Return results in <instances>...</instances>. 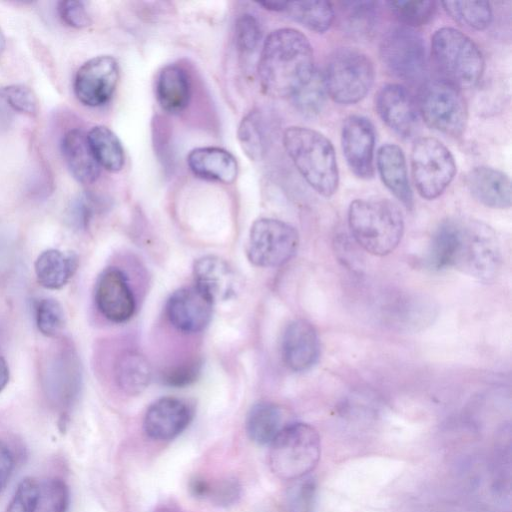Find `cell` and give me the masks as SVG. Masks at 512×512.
Masks as SVG:
<instances>
[{
	"label": "cell",
	"mask_w": 512,
	"mask_h": 512,
	"mask_svg": "<svg viewBox=\"0 0 512 512\" xmlns=\"http://www.w3.org/2000/svg\"><path fill=\"white\" fill-rule=\"evenodd\" d=\"M78 267L75 253L65 254L57 249H47L34 264L38 283L44 288L56 290L62 288L73 276Z\"/></svg>",
	"instance_id": "25"
},
{
	"label": "cell",
	"mask_w": 512,
	"mask_h": 512,
	"mask_svg": "<svg viewBox=\"0 0 512 512\" xmlns=\"http://www.w3.org/2000/svg\"><path fill=\"white\" fill-rule=\"evenodd\" d=\"M4 48H5V37L3 35V32L0 29V55L4 51Z\"/></svg>",
	"instance_id": "49"
},
{
	"label": "cell",
	"mask_w": 512,
	"mask_h": 512,
	"mask_svg": "<svg viewBox=\"0 0 512 512\" xmlns=\"http://www.w3.org/2000/svg\"><path fill=\"white\" fill-rule=\"evenodd\" d=\"M317 484L313 477L296 479L286 493L287 512H314Z\"/></svg>",
	"instance_id": "36"
},
{
	"label": "cell",
	"mask_w": 512,
	"mask_h": 512,
	"mask_svg": "<svg viewBox=\"0 0 512 512\" xmlns=\"http://www.w3.org/2000/svg\"><path fill=\"white\" fill-rule=\"evenodd\" d=\"M195 286L213 302L225 301L236 295L239 277L224 259L207 255L198 258L193 265Z\"/></svg>",
	"instance_id": "19"
},
{
	"label": "cell",
	"mask_w": 512,
	"mask_h": 512,
	"mask_svg": "<svg viewBox=\"0 0 512 512\" xmlns=\"http://www.w3.org/2000/svg\"><path fill=\"white\" fill-rule=\"evenodd\" d=\"M411 171L419 195L427 200L441 196L456 174L450 150L433 137L419 138L412 148Z\"/></svg>",
	"instance_id": "9"
},
{
	"label": "cell",
	"mask_w": 512,
	"mask_h": 512,
	"mask_svg": "<svg viewBox=\"0 0 512 512\" xmlns=\"http://www.w3.org/2000/svg\"><path fill=\"white\" fill-rule=\"evenodd\" d=\"M417 107L432 129L452 137L464 132L468 118L465 99L460 90L445 79H431L423 83Z\"/></svg>",
	"instance_id": "8"
},
{
	"label": "cell",
	"mask_w": 512,
	"mask_h": 512,
	"mask_svg": "<svg viewBox=\"0 0 512 512\" xmlns=\"http://www.w3.org/2000/svg\"><path fill=\"white\" fill-rule=\"evenodd\" d=\"M284 12L294 21L319 34L329 30L336 18L335 8L328 1L286 2Z\"/></svg>",
	"instance_id": "29"
},
{
	"label": "cell",
	"mask_w": 512,
	"mask_h": 512,
	"mask_svg": "<svg viewBox=\"0 0 512 512\" xmlns=\"http://www.w3.org/2000/svg\"><path fill=\"white\" fill-rule=\"evenodd\" d=\"M501 250L491 227L468 218H449L435 230L429 264L434 269L452 267L474 278L489 281L501 267Z\"/></svg>",
	"instance_id": "1"
},
{
	"label": "cell",
	"mask_w": 512,
	"mask_h": 512,
	"mask_svg": "<svg viewBox=\"0 0 512 512\" xmlns=\"http://www.w3.org/2000/svg\"><path fill=\"white\" fill-rule=\"evenodd\" d=\"M40 495V484L34 478H24L18 484L6 512H36Z\"/></svg>",
	"instance_id": "40"
},
{
	"label": "cell",
	"mask_w": 512,
	"mask_h": 512,
	"mask_svg": "<svg viewBox=\"0 0 512 512\" xmlns=\"http://www.w3.org/2000/svg\"><path fill=\"white\" fill-rule=\"evenodd\" d=\"M119 80V66L115 58L101 55L86 61L74 79V93L85 106L99 107L113 96Z\"/></svg>",
	"instance_id": "12"
},
{
	"label": "cell",
	"mask_w": 512,
	"mask_h": 512,
	"mask_svg": "<svg viewBox=\"0 0 512 512\" xmlns=\"http://www.w3.org/2000/svg\"><path fill=\"white\" fill-rule=\"evenodd\" d=\"M69 503L70 493L65 481L50 478L43 483L38 507L41 512H67Z\"/></svg>",
	"instance_id": "38"
},
{
	"label": "cell",
	"mask_w": 512,
	"mask_h": 512,
	"mask_svg": "<svg viewBox=\"0 0 512 512\" xmlns=\"http://www.w3.org/2000/svg\"><path fill=\"white\" fill-rule=\"evenodd\" d=\"M57 10L62 21L70 27L81 29L91 24V17L83 1H60Z\"/></svg>",
	"instance_id": "41"
},
{
	"label": "cell",
	"mask_w": 512,
	"mask_h": 512,
	"mask_svg": "<svg viewBox=\"0 0 512 512\" xmlns=\"http://www.w3.org/2000/svg\"><path fill=\"white\" fill-rule=\"evenodd\" d=\"M466 185L472 197L486 207L507 209L511 206V181L500 170L474 167L467 174Z\"/></svg>",
	"instance_id": "20"
},
{
	"label": "cell",
	"mask_w": 512,
	"mask_h": 512,
	"mask_svg": "<svg viewBox=\"0 0 512 512\" xmlns=\"http://www.w3.org/2000/svg\"><path fill=\"white\" fill-rule=\"evenodd\" d=\"M327 95L323 73L315 68L309 80L290 98L300 114L315 117L322 111Z\"/></svg>",
	"instance_id": "32"
},
{
	"label": "cell",
	"mask_w": 512,
	"mask_h": 512,
	"mask_svg": "<svg viewBox=\"0 0 512 512\" xmlns=\"http://www.w3.org/2000/svg\"><path fill=\"white\" fill-rule=\"evenodd\" d=\"M210 484L204 479L195 478L190 482V491L197 498L208 497Z\"/></svg>",
	"instance_id": "46"
},
{
	"label": "cell",
	"mask_w": 512,
	"mask_h": 512,
	"mask_svg": "<svg viewBox=\"0 0 512 512\" xmlns=\"http://www.w3.org/2000/svg\"><path fill=\"white\" fill-rule=\"evenodd\" d=\"M241 494V486L237 479L227 478L214 486L210 485L208 497L218 506L227 507L235 504Z\"/></svg>",
	"instance_id": "42"
},
{
	"label": "cell",
	"mask_w": 512,
	"mask_h": 512,
	"mask_svg": "<svg viewBox=\"0 0 512 512\" xmlns=\"http://www.w3.org/2000/svg\"><path fill=\"white\" fill-rule=\"evenodd\" d=\"M315 70L308 38L293 28H281L265 39L258 76L263 91L273 97H291Z\"/></svg>",
	"instance_id": "2"
},
{
	"label": "cell",
	"mask_w": 512,
	"mask_h": 512,
	"mask_svg": "<svg viewBox=\"0 0 512 512\" xmlns=\"http://www.w3.org/2000/svg\"><path fill=\"white\" fill-rule=\"evenodd\" d=\"M442 5L455 21L475 30L486 29L493 18L487 1H444Z\"/></svg>",
	"instance_id": "33"
},
{
	"label": "cell",
	"mask_w": 512,
	"mask_h": 512,
	"mask_svg": "<svg viewBox=\"0 0 512 512\" xmlns=\"http://www.w3.org/2000/svg\"><path fill=\"white\" fill-rule=\"evenodd\" d=\"M87 139L99 166L110 172H118L123 168L124 149L112 130L102 125L95 126L88 132Z\"/></svg>",
	"instance_id": "28"
},
{
	"label": "cell",
	"mask_w": 512,
	"mask_h": 512,
	"mask_svg": "<svg viewBox=\"0 0 512 512\" xmlns=\"http://www.w3.org/2000/svg\"><path fill=\"white\" fill-rule=\"evenodd\" d=\"M267 123L260 110L250 111L239 124L238 140L245 154L251 160L263 158L267 148Z\"/></svg>",
	"instance_id": "31"
},
{
	"label": "cell",
	"mask_w": 512,
	"mask_h": 512,
	"mask_svg": "<svg viewBox=\"0 0 512 512\" xmlns=\"http://www.w3.org/2000/svg\"><path fill=\"white\" fill-rule=\"evenodd\" d=\"M61 152L71 175L82 184H91L100 174L87 134L80 129H71L62 138Z\"/></svg>",
	"instance_id": "23"
},
{
	"label": "cell",
	"mask_w": 512,
	"mask_h": 512,
	"mask_svg": "<svg viewBox=\"0 0 512 512\" xmlns=\"http://www.w3.org/2000/svg\"><path fill=\"white\" fill-rule=\"evenodd\" d=\"M375 108L381 120L398 136L411 138L419 125V111L411 93L401 84L382 86L375 97Z\"/></svg>",
	"instance_id": "14"
},
{
	"label": "cell",
	"mask_w": 512,
	"mask_h": 512,
	"mask_svg": "<svg viewBox=\"0 0 512 512\" xmlns=\"http://www.w3.org/2000/svg\"><path fill=\"white\" fill-rule=\"evenodd\" d=\"M155 94L161 108L175 114L186 108L191 97V84L186 71L167 65L158 74Z\"/></svg>",
	"instance_id": "24"
},
{
	"label": "cell",
	"mask_w": 512,
	"mask_h": 512,
	"mask_svg": "<svg viewBox=\"0 0 512 512\" xmlns=\"http://www.w3.org/2000/svg\"><path fill=\"white\" fill-rule=\"evenodd\" d=\"M0 100L17 113L35 117L39 112V101L36 94L25 85L13 84L1 88Z\"/></svg>",
	"instance_id": "37"
},
{
	"label": "cell",
	"mask_w": 512,
	"mask_h": 512,
	"mask_svg": "<svg viewBox=\"0 0 512 512\" xmlns=\"http://www.w3.org/2000/svg\"><path fill=\"white\" fill-rule=\"evenodd\" d=\"M152 370L148 360L136 351H125L115 364L118 386L129 395L141 393L150 383Z\"/></svg>",
	"instance_id": "26"
},
{
	"label": "cell",
	"mask_w": 512,
	"mask_h": 512,
	"mask_svg": "<svg viewBox=\"0 0 512 512\" xmlns=\"http://www.w3.org/2000/svg\"><path fill=\"white\" fill-rule=\"evenodd\" d=\"M348 225L356 243L375 256L393 252L404 233L402 212L387 199H355L348 209Z\"/></svg>",
	"instance_id": "4"
},
{
	"label": "cell",
	"mask_w": 512,
	"mask_h": 512,
	"mask_svg": "<svg viewBox=\"0 0 512 512\" xmlns=\"http://www.w3.org/2000/svg\"><path fill=\"white\" fill-rule=\"evenodd\" d=\"M245 426L247 435L253 442L270 444L283 428L281 409L271 402H258L249 410Z\"/></svg>",
	"instance_id": "27"
},
{
	"label": "cell",
	"mask_w": 512,
	"mask_h": 512,
	"mask_svg": "<svg viewBox=\"0 0 512 512\" xmlns=\"http://www.w3.org/2000/svg\"><path fill=\"white\" fill-rule=\"evenodd\" d=\"M379 54L385 69L397 78L413 82L426 72L425 43L413 28L398 25L387 30L381 40Z\"/></svg>",
	"instance_id": "11"
},
{
	"label": "cell",
	"mask_w": 512,
	"mask_h": 512,
	"mask_svg": "<svg viewBox=\"0 0 512 512\" xmlns=\"http://www.w3.org/2000/svg\"><path fill=\"white\" fill-rule=\"evenodd\" d=\"M38 330L47 337H56L64 329L65 314L62 305L53 298L38 301L35 309Z\"/></svg>",
	"instance_id": "35"
},
{
	"label": "cell",
	"mask_w": 512,
	"mask_h": 512,
	"mask_svg": "<svg viewBox=\"0 0 512 512\" xmlns=\"http://www.w3.org/2000/svg\"><path fill=\"white\" fill-rule=\"evenodd\" d=\"M192 415V410L185 401L175 397L160 398L147 409L143 428L154 440H172L186 429Z\"/></svg>",
	"instance_id": "17"
},
{
	"label": "cell",
	"mask_w": 512,
	"mask_h": 512,
	"mask_svg": "<svg viewBox=\"0 0 512 512\" xmlns=\"http://www.w3.org/2000/svg\"><path fill=\"white\" fill-rule=\"evenodd\" d=\"M14 469V457L9 446L0 439V494L5 490Z\"/></svg>",
	"instance_id": "45"
},
{
	"label": "cell",
	"mask_w": 512,
	"mask_h": 512,
	"mask_svg": "<svg viewBox=\"0 0 512 512\" xmlns=\"http://www.w3.org/2000/svg\"><path fill=\"white\" fill-rule=\"evenodd\" d=\"M327 94L341 105L361 101L373 85L375 72L370 58L349 47L335 50L323 73Z\"/></svg>",
	"instance_id": "7"
},
{
	"label": "cell",
	"mask_w": 512,
	"mask_h": 512,
	"mask_svg": "<svg viewBox=\"0 0 512 512\" xmlns=\"http://www.w3.org/2000/svg\"><path fill=\"white\" fill-rule=\"evenodd\" d=\"M214 302L196 286L174 291L166 303L171 324L184 333H196L210 322Z\"/></svg>",
	"instance_id": "15"
},
{
	"label": "cell",
	"mask_w": 512,
	"mask_h": 512,
	"mask_svg": "<svg viewBox=\"0 0 512 512\" xmlns=\"http://www.w3.org/2000/svg\"><path fill=\"white\" fill-rule=\"evenodd\" d=\"M298 245L299 234L292 225L274 218H259L250 228L246 254L256 266L278 267L295 255Z\"/></svg>",
	"instance_id": "10"
},
{
	"label": "cell",
	"mask_w": 512,
	"mask_h": 512,
	"mask_svg": "<svg viewBox=\"0 0 512 512\" xmlns=\"http://www.w3.org/2000/svg\"><path fill=\"white\" fill-rule=\"evenodd\" d=\"M431 52L443 79L459 88H471L483 76L485 61L478 45L453 27H442L432 36Z\"/></svg>",
	"instance_id": "5"
},
{
	"label": "cell",
	"mask_w": 512,
	"mask_h": 512,
	"mask_svg": "<svg viewBox=\"0 0 512 512\" xmlns=\"http://www.w3.org/2000/svg\"><path fill=\"white\" fill-rule=\"evenodd\" d=\"M262 31L258 20L251 14L239 16L234 26V40L237 50L249 55L259 46Z\"/></svg>",
	"instance_id": "39"
},
{
	"label": "cell",
	"mask_w": 512,
	"mask_h": 512,
	"mask_svg": "<svg viewBox=\"0 0 512 512\" xmlns=\"http://www.w3.org/2000/svg\"><path fill=\"white\" fill-rule=\"evenodd\" d=\"M187 163L195 175L207 180L231 184L237 178V161L230 152L222 148L193 149L187 157Z\"/></svg>",
	"instance_id": "22"
},
{
	"label": "cell",
	"mask_w": 512,
	"mask_h": 512,
	"mask_svg": "<svg viewBox=\"0 0 512 512\" xmlns=\"http://www.w3.org/2000/svg\"><path fill=\"white\" fill-rule=\"evenodd\" d=\"M391 13L404 26L413 28L428 23L436 11V2L425 1H390L387 2Z\"/></svg>",
	"instance_id": "34"
},
{
	"label": "cell",
	"mask_w": 512,
	"mask_h": 512,
	"mask_svg": "<svg viewBox=\"0 0 512 512\" xmlns=\"http://www.w3.org/2000/svg\"><path fill=\"white\" fill-rule=\"evenodd\" d=\"M341 146L353 174L370 179L374 175L375 149V130L371 121L360 115L348 116L342 125Z\"/></svg>",
	"instance_id": "13"
},
{
	"label": "cell",
	"mask_w": 512,
	"mask_h": 512,
	"mask_svg": "<svg viewBox=\"0 0 512 512\" xmlns=\"http://www.w3.org/2000/svg\"><path fill=\"white\" fill-rule=\"evenodd\" d=\"M257 4L275 12H284L286 7V1H259Z\"/></svg>",
	"instance_id": "47"
},
{
	"label": "cell",
	"mask_w": 512,
	"mask_h": 512,
	"mask_svg": "<svg viewBox=\"0 0 512 512\" xmlns=\"http://www.w3.org/2000/svg\"><path fill=\"white\" fill-rule=\"evenodd\" d=\"M94 199L89 195H82L76 199L71 209L73 221L81 227L86 226L95 210Z\"/></svg>",
	"instance_id": "44"
},
{
	"label": "cell",
	"mask_w": 512,
	"mask_h": 512,
	"mask_svg": "<svg viewBox=\"0 0 512 512\" xmlns=\"http://www.w3.org/2000/svg\"><path fill=\"white\" fill-rule=\"evenodd\" d=\"M283 145L300 175L318 194H335L339 170L333 144L325 135L307 127L291 126L284 131Z\"/></svg>",
	"instance_id": "3"
},
{
	"label": "cell",
	"mask_w": 512,
	"mask_h": 512,
	"mask_svg": "<svg viewBox=\"0 0 512 512\" xmlns=\"http://www.w3.org/2000/svg\"><path fill=\"white\" fill-rule=\"evenodd\" d=\"M9 381V368L5 359L0 356V392L6 387Z\"/></svg>",
	"instance_id": "48"
},
{
	"label": "cell",
	"mask_w": 512,
	"mask_h": 512,
	"mask_svg": "<svg viewBox=\"0 0 512 512\" xmlns=\"http://www.w3.org/2000/svg\"><path fill=\"white\" fill-rule=\"evenodd\" d=\"M95 303L100 313L112 322L122 323L133 316L135 299L121 270L110 267L100 274L95 286Z\"/></svg>",
	"instance_id": "16"
},
{
	"label": "cell",
	"mask_w": 512,
	"mask_h": 512,
	"mask_svg": "<svg viewBox=\"0 0 512 512\" xmlns=\"http://www.w3.org/2000/svg\"><path fill=\"white\" fill-rule=\"evenodd\" d=\"M376 162L384 185L406 208L411 209L413 193L402 149L396 144H384L377 152Z\"/></svg>",
	"instance_id": "21"
},
{
	"label": "cell",
	"mask_w": 512,
	"mask_h": 512,
	"mask_svg": "<svg viewBox=\"0 0 512 512\" xmlns=\"http://www.w3.org/2000/svg\"><path fill=\"white\" fill-rule=\"evenodd\" d=\"M340 24L346 33L354 37H367L374 30L378 19V7L372 1H345L340 3Z\"/></svg>",
	"instance_id": "30"
},
{
	"label": "cell",
	"mask_w": 512,
	"mask_h": 512,
	"mask_svg": "<svg viewBox=\"0 0 512 512\" xmlns=\"http://www.w3.org/2000/svg\"><path fill=\"white\" fill-rule=\"evenodd\" d=\"M319 351L318 334L310 322L296 319L286 326L281 340V354L290 370H308L316 363Z\"/></svg>",
	"instance_id": "18"
},
{
	"label": "cell",
	"mask_w": 512,
	"mask_h": 512,
	"mask_svg": "<svg viewBox=\"0 0 512 512\" xmlns=\"http://www.w3.org/2000/svg\"><path fill=\"white\" fill-rule=\"evenodd\" d=\"M320 455L318 431L306 423H293L283 427L270 443L269 465L278 478L296 480L317 466Z\"/></svg>",
	"instance_id": "6"
},
{
	"label": "cell",
	"mask_w": 512,
	"mask_h": 512,
	"mask_svg": "<svg viewBox=\"0 0 512 512\" xmlns=\"http://www.w3.org/2000/svg\"><path fill=\"white\" fill-rule=\"evenodd\" d=\"M200 370L201 363L194 360L166 372L163 377V381L169 386L183 387L196 381L200 374Z\"/></svg>",
	"instance_id": "43"
}]
</instances>
